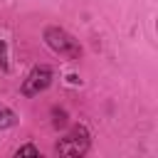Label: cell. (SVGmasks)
Returning a JSON list of instances; mask_svg holds the SVG:
<instances>
[{"label": "cell", "instance_id": "1", "mask_svg": "<svg viewBox=\"0 0 158 158\" xmlns=\"http://www.w3.org/2000/svg\"><path fill=\"white\" fill-rule=\"evenodd\" d=\"M44 42H47V47L54 52V54H59V57H64V59H79L81 57V44H79V40H74L67 30H62V27H57V25H49V27H44Z\"/></svg>", "mask_w": 158, "mask_h": 158}, {"label": "cell", "instance_id": "2", "mask_svg": "<svg viewBox=\"0 0 158 158\" xmlns=\"http://www.w3.org/2000/svg\"><path fill=\"white\" fill-rule=\"evenodd\" d=\"M89 146H91V138H89L86 126H74L64 138H59L57 153L59 156H74V158H79V156H84L89 151Z\"/></svg>", "mask_w": 158, "mask_h": 158}, {"label": "cell", "instance_id": "3", "mask_svg": "<svg viewBox=\"0 0 158 158\" xmlns=\"http://www.w3.org/2000/svg\"><path fill=\"white\" fill-rule=\"evenodd\" d=\"M52 67H47V64H40V67H35L30 74H27V79L22 81V94L25 96H37L40 91H44L49 84H52Z\"/></svg>", "mask_w": 158, "mask_h": 158}, {"label": "cell", "instance_id": "4", "mask_svg": "<svg viewBox=\"0 0 158 158\" xmlns=\"http://www.w3.org/2000/svg\"><path fill=\"white\" fill-rule=\"evenodd\" d=\"M15 123H17V114H15L10 106L0 104V131H5V128H12Z\"/></svg>", "mask_w": 158, "mask_h": 158}, {"label": "cell", "instance_id": "5", "mask_svg": "<svg viewBox=\"0 0 158 158\" xmlns=\"http://www.w3.org/2000/svg\"><path fill=\"white\" fill-rule=\"evenodd\" d=\"M52 116H54V121H52V123H54L57 128L67 123V111H64V109H54V111H52Z\"/></svg>", "mask_w": 158, "mask_h": 158}, {"label": "cell", "instance_id": "6", "mask_svg": "<svg viewBox=\"0 0 158 158\" xmlns=\"http://www.w3.org/2000/svg\"><path fill=\"white\" fill-rule=\"evenodd\" d=\"M17 156H40V148L32 146V143H27V146H20L17 148Z\"/></svg>", "mask_w": 158, "mask_h": 158}, {"label": "cell", "instance_id": "7", "mask_svg": "<svg viewBox=\"0 0 158 158\" xmlns=\"http://www.w3.org/2000/svg\"><path fill=\"white\" fill-rule=\"evenodd\" d=\"M0 69L7 72V44H5V40H0Z\"/></svg>", "mask_w": 158, "mask_h": 158}]
</instances>
